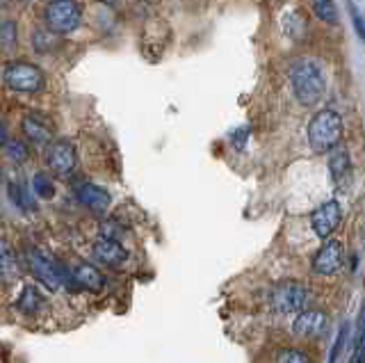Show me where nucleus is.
<instances>
[{"instance_id": "9", "label": "nucleus", "mask_w": 365, "mask_h": 363, "mask_svg": "<svg viewBox=\"0 0 365 363\" xmlns=\"http://www.w3.org/2000/svg\"><path fill=\"white\" fill-rule=\"evenodd\" d=\"M343 263H345L343 244L338 240H326L313 258V272L319 277H331L343 268Z\"/></svg>"}, {"instance_id": "20", "label": "nucleus", "mask_w": 365, "mask_h": 363, "mask_svg": "<svg viewBox=\"0 0 365 363\" xmlns=\"http://www.w3.org/2000/svg\"><path fill=\"white\" fill-rule=\"evenodd\" d=\"M7 192H9V199H12L16 208H21V211H30V208H32L30 197H27V190L21 183H9Z\"/></svg>"}, {"instance_id": "28", "label": "nucleus", "mask_w": 365, "mask_h": 363, "mask_svg": "<svg viewBox=\"0 0 365 363\" xmlns=\"http://www.w3.org/2000/svg\"><path fill=\"white\" fill-rule=\"evenodd\" d=\"M9 142V135H7V131H5V126H3V121H0V147L5 149V144Z\"/></svg>"}, {"instance_id": "3", "label": "nucleus", "mask_w": 365, "mask_h": 363, "mask_svg": "<svg viewBox=\"0 0 365 363\" xmlns=\"http://www.w3.org/2000/svg\"><path fill=\"white\" fill-rule=\"evenodd\" d=\"M5 85L18 94H36L46 87L44 71L30 62H9L3 69Z\"/></svg>"}, {"instance_id": "22", "label": "nucleus", "mask_w": 365, "mask_h": 363, "mask_svg": "<svg viewBox=\"0 0 365 363\" xmlns=\"http://www.w3.org/2000/svg\"><path fill=\"white\" fill-rule=\"evenodd\" d=\"M347 336H350V324H343L340 331H338V338L333 343V350L331 354H328V361L326 363H338V359H340V354L345 352V345H347Z\"/></svg>"}, {"instance_id": "18", "label": "nucleus", "mask_w": 365, "mask_h": 363, "mask_svg": "<svg viewBox=\"0 0 365 363\" xmlns=\"http://www.w3.org/2000/svg\"><path fill=\"white\" fill-rule=\"evenodd\" d=\"M313 3V12L319 21L324 23H338V10L333 0H310Z\"/></svg>"}, {"instance_id": "5", "label": "nucleus", "mask_w": 365, "mask_h": 363, "mask_svg": "<svg viewBox=\"0 0 365 363\" xmlns=\"http://www.w3.org/2000/svg\"><path fill=\"white\" fill-rule=\"evenodd\" d=\"M310 299V290L299 281H281L270 290V308L277 313H301Z\"/></svg>"}, {"instance_id": "15", "label": "nucleus", "mask_w": 365, "mask_h": 363, "mask_svg": "<svg viewBox=\"0 0 365 363\" xmlns=\"http://www.w3.org/2000/svg\"><path fill=\"white\" fill-rule=\"evenodd\" d=\"M73 284L78 288H85L89 293H100V290L105 288V277L103 272H100L96 265H91V263H80L73 270Z\"/></svg>"}, {"instance_id": "8", "label": "nucleus", "mask_w": 365, "mask_h": 363, "mask_svg": "<svg viewBox=\"0 0 365 363\" xmlns=\"http://www.w3.org/2000/svg\"><path fill=\"white\" fill-rule=\"evenodd\" d=\"M340 220H343V211L338 202H324L310 215V226H313L317 238H331V233H336V229L340 226Z\"/></svg>"}, {"instance_id": "26", "label": "nucleus", "mask_w": 365, "mask_h": 363, "mask_svg": "<svg viewBox=\"0 0 365 363\" xmlns=\"http://www.w3.org/2000/svg\"><path fill=\"white\" fill-rule=\"evenodd\" d=\"M350 363H365V329L356 334V341H354V352H352V359Z\"/></svg>"}, {"instance_id": "10", "label": "nucleus", "mask_w": 365, "mask_h": 363, "mask_svg": "<svg viewBox=\"0 0 365 363\" xmlns=\"http://www.w3.org/2000/svg\"><path fill=\"white\" fill-rule=\"evenodd\" d=\"M91 251H94V258H98L105 268H112V270H119L128 260V251L124 244L112 238H103V235H98L94 240Z\"/></svg>"}, {"instance_id": "14", "label": "nucleus", "mask_w": 365, "mask_h": 363, "mask_svg": "<svg viewBox=\"0 0 365 363\" xmlns=\"http://www.w3.org/2000/svg\"><path fill=\"white\" fill-rule=\"evenodd\" d=\"M328 174H331L333 185L345 192L352 185V158L343 147H336L331 151V160H328Z\"/></svg>"}, {"instance_id": "12", "label": "nucleus", "mask_w": 365, "mask_h": 363, "mask_svg": "<svg viewBox=\"0 0 365 363\" xmlns=\"http://www.w3.org/2000/svg\"><path fill=\"white\" fill-rule=\"evenodd\" d=\"M326 329V313L319 311V308H304L297 317L295 324H292V331L301 338H315V336H322Z\"/></svg>"}, {"instance_id": "23", "label": "nucleus", "mask_w": 365, "mask_h": 363, "mask_svg": "<svg viewBox=\"0 0 365 363\" xmlns=\"http://www.w3.org/2000/svg\"><path fill=\"white\" fill-rule=\"evenodd\" d=\"M277 363H313L310 361V357L304 352V350H295V348H290V350H283L279 354V359Z\"/></svg>"}, {"instance_id": "19", "label": "nucleus", "mask_w": 365, "mask_h": 363, "mask_svg": "<svg viewBox=\"0 0 365 363\" xmlns=\"http://www.w3.org/2000/svg\"><path fill=\"white\" fill-rule=\"evenodd\" d=\"M32 190L36 194H39L41 199H53L55 194V187H53V180L48 174H44V171H39V174H34L32 178Z\"/></svg>"}, {"instance_id": "6", "label": "nucleus", "mask_w": 365, "mask_h": 363, "mask_svg": "<svg viewBox=\"0 0 365 363\" xmlns=\"http://www.w3.org/2000/svg\"><path fill=\"white\" fill-rule=\"evenodd\" d=\"M46 25L55 34H69L73 30H78V25L82 21V12L78 3L73 0H51L46 5Z\"/></svg>"}, {"instance_id": "4", "label": "nucleus", "mask_w": 365, "mask_h": 363, "mask_svg": "<svg viewBox=\"0 0 365 363\" xmlns=\"http://www.w3.org/2000/svg\"><path fill=\"white\" fill-rule=\"evenodd\" d=\"M27 263H30L32 275L36 277L39 284H44L48 290H58L62 284H73V277H67V270H64L58 260H53L51 253H46L39 247H32L27 251Z\"/></svg>"}, {"instance_id": "21", "label": "nucleus", "mask_w": 365, "mask_h": 363, "mask_svg": "<svg viewBox=\"0 0 365 363\" xmlns=\"http://www.w3.org/2000/svg\"><path fill=\"white\" fill-rule=\"evenodd\" d=\"M5 151L14 162H25L27 158H30V149H27V144L21 140H9L5 144Z\"/></svg>"}, {"instance_id": "1", "label": "nucleus", "mask_w": 365, "mask_h": 363, "mask_svg": "<svg viewBox=\"0 0 365 363\" xmlns=\"http://www.w3.org/2000/svg\"><path fill=\"white\" fill-rule=\"evenodd\" d=\"M290 83H292V92H295L297 101L306 107H313L322 101L324 89H326V80L322 69H319L317 62L313 60H301L292 67L290 74Z\"/></svg>"}, {"instance_id": "2", "label": "nucleus", "mask_w": 365, "mask_h": 363, "mask_svg": "<svg viewBox=\"0 0 365 363\" xmlns=\"http://www.w3.org/2000/svg\"><path fill=\"white\" fill-rule=\"evenodd\" d=\"M345 133L343 117L336 110H319L308 124V144L315 153H328L340 147Z\"/></svg>"}, {"instance_id": "27", "label": "nucleus", "mask_w": 365, "mask_h": 363, "mask_svg": "<svg viewBox=\"0 0 365 363\" xmlns=\"http://www.w3.org/2000/svg\"><path fill=\"white\" fill-rule=\"evenodd\" d=\"M363 329H365V304H363L361 313H359V322H356V334L363 331Z\"/></svg>"}, {"instance_id": "24", "label": "nucleus", "mask_w": 365, "mask_h": 363, "mask_svg": "<svg viewBox=\"0 0 365 363\" xmlns=\"http://www.w3.org/2000/svg\"><path fill=\"white\" fill-rule=\"evenodd\" d=\"M0 41H3L5 48L16 46V23H12V21L0 23Z\"/></svg>"}, {"instance_id": "11", "label": "nucleus", "mask_w": 365, "mask_h": 363, "mask_svg": "<svg viewBox=\"0 0 365 363\" xmlns=\"http://www.w3.org/2000/svg\"><path fill=\"white\" fill-rule=\"evenodd\" d=\"M73 194H76L78 204H82L89 213H94V215H105L107 208H109V202H112L105 190L94 185V183H78L76 187H73Z\"/></svg>"}, {"instance_id": "29", "label": "nucleus", "mask_w": 365, "mask_h": 363, "mask_svg": "<svg viewBox=\"0 0 365 363\" xmlns=\"http://www.w3.org/2000/svg\"><path fill=\"white\" fill-rule=\"evenodd\" d=\"M98 3H103V5H117L119 0H98Z\"/></svg>"}, {"instance_id": "25", "label": "nucleus", "mask_w": 365, "mask_h": 363, "mask_svg": "<svg viewBox=\"0 0 365 363\" xmlns=\"http://www.w3.org/2000/svg\"><path fill=\"white\" fill-rule=\"evenodd\" d=\"M347 7H350V14H352V23H354L356 34H359V39L365 44V19H363V14L359 12V7H356L354 3H347Z\"/></svg>"}, {"instance_id": "16", "label": "nucleus", "mask_w": 365, "mask_h": 363, "mask_svg": "<svg viewBox=\"0 0 365 363\" xmlns=\"http://www.w3.org/2000/svg\"><path fill=\"white\" fill-rule=\"evenodd\" d=\"M18 279V260L14 249L9 247V242L0 238V281L9 284V281Z\"/></svg>"}, {"instance_id": "13", "label": "nucleus", "mask_w": 365, "mask_h": 363, "mask_svg": "<svg viewBox=\"0 0 365 363\" xmlns=\"http://www.w3.org/2000/svg\"><path fill=\"white\" fill-rule=\"evenodd\" d=\"M21 128L27 142L34 144V147H46V144H51L53 140V124L46 119L44 114H36V112L25 114L21 121Z\"/></svg>"}, {"instance_id": "17", "label": "nucleus", "mask_w": 365, "mask_h": 363, "mask_svg": "<svg viewBox=\"0 0 365 363\" xmlns=\"http://www.w3.org/2000/svg\"><path fill=\"white\" fill-rule=\"evenodd\" d=\"M18 308H21L23 313H39L44 308V295L36 288L27 286L23 290L21 299H18Z\"/></svg>"}, {"instance_id": "7", "label": "nucleus", "mask_w": 365, "mask_h": 363, "mask_svg": "<svg viewBox=\"0 0 365 363\" xmlns=\"http://www.w3.org/2000/svg\"><path fill=\"white\" fill-rule=\"evenodd\" d=\"M46 165H48V169L55 176L69 178L73 174V169H76V149H73V144L67 140L53 142L48 156H46Z\"/></svg>"}]
</instances>
